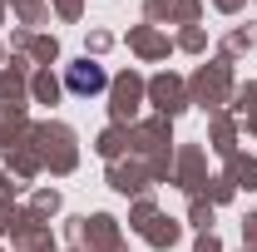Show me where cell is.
Masks as SVG:
<instances>
[{
	"label": "cell",
	"mask_w": 257,
	"mask_h": 252,
	"mask_svg": "<svg viewBox=\"0 0 257 252\" xmlns=\"http://www.w3.org/2000/svg\"><path fill=\"white\" fill-rule=\"evenodd\" d=\"M69 89H74V94H99V89H104V69H99V64H74V69H69Z\"/></svg>",
	"instance_id": "cell-1"
}]
</instances>
